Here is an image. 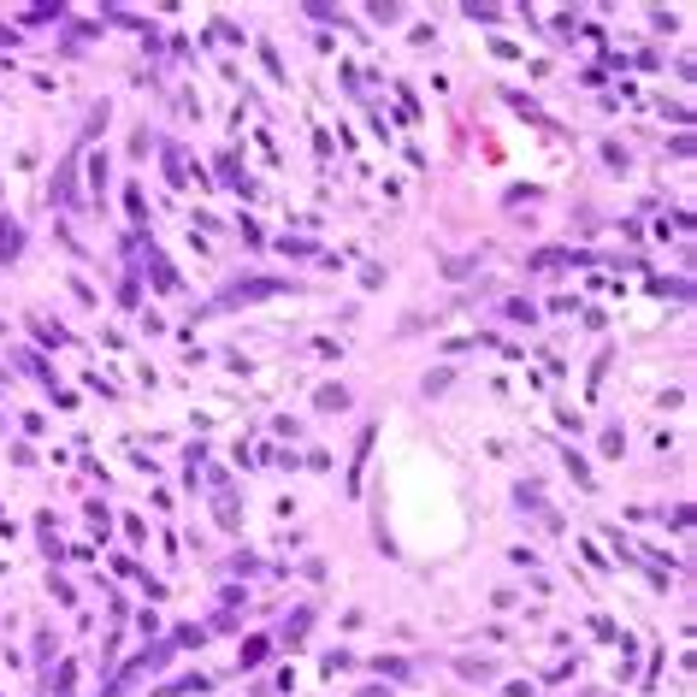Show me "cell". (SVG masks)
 Returning <instances> with one entry per match:
<instances>
[{
  "label": "cell",
  "instance_id": "cell-1",
  "mask_svg": "<svg viewBox=\"0 0 697 697\" xmlns=\"http://www.w3.org/2000/svg\"><path fill=\"white\" fill-rule=\"evenodd\" d=\"M0 260H18V225L0 219Z\"/></svg>",
  "mask_w": 697,
  "mask_h": 697
}]
</instances>
